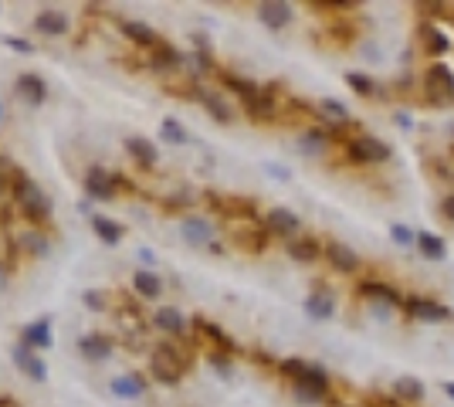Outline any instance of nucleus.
Returning a JSON list of instances; mask_svg holds the SVG:
<instances>
[{
	"label": "nucleus",
	"mask_w": 454,
	"mask_h": 407,
	"mask_svg": "<svg viewBox=\"0 0 454 407\" xmlns=\"http://www.w3.org/2000/svg\"><path fill=\"white\" fill-rule=\"evenodd\" d=\"M79 350L85 360H95V363H106L112 357V350H115V343H112L106 333H85L79 340Z\"/></svg>",
	"instance_id": "a211bd4d"
},
{
	"label": "nucleus",
	"mask_w": 454,
	"mask_h": 407,
	"mask_svg": "<svg viewBox=\"0 0 454 407\" xmlns=\"http://www.w3.org/2000/svg\"><path fill=\"white\" fill-rule=\"evenodd\" d=\"M85 194L92 197V201H112L119 187H115V180H112L109 170H102V167H92V170L85 173Z\"/></svg>",
	"instance_id": "4468645a"
},
{
	"label": "nucleus",
	"mask_w": 454,
	"mask_h": 407,
	"mask_svg": "<svg viewBox=\"0 0 454 407\" xmlns=\"http://www.w3.org/2000/svg\"><path fill=\"white\" fill-rule=\"evenodd\" d=\"M265 170L271 173V177H275V180H288V177H292V173L285 170V167H278V163H265Z\"/></svg>",
	"instance_id": "c03bdc74"
},
{
	"label": "nucleus",
	"mask_w": 454,
	"mask_h": 407,
	"mask_svg": "<svg viewBox=\"0 0 454 407\" xmlns=\"http://www.w3.org/2000/svg\"><path fill=\"white\" fill-rule=\"evenodd\" d=\"M92 231L95 235H98V241H102V245H119V241H123V224H119V221H112V218H106V214H92Z\"/></svg>",
	"instance_id": "7c9ffc66"
},
{
	"label": "nucleus",
	"mask_w": 454,
	"mask_h": 407,
	"mask_svg": "<svg viewBox=\"0 0 454 407\" xmlns=\"http://www.w3.org/2000/svg\"><path fill=\"white\" fill-rule=\"evenodd\" d=\"M390 241L400 245V248H407L410 241H417V238H414V231H410L407 224H390Z\"/></svg>",
	"instance_id": "79ce46f5"
},
{
	"label": "nucleus",
	"mask_w": 454,
	"mask_h": 407,
	"mask_svg": "<svg viewBox=\"0 0 454 407\" xmlns=\"http://www.w3.org/2000/svg\"><path fill=\"white\" fill-rule=\"evenodd\" d=\"M441 214H444V221H451L454 224V194H448V197L441 201Z\"/></svg>",
	"instance_id": "37998d69"
},
{
	"label": "nucleus",
	"mask_w": 454,
	"mask_h": 407,
	"mask_svg": "<svg viewBox=\"0 0 454 407\" xmlns=\"http://www.w3.org/2000/svg\"><path fill=\"white\" fill-rule=\"evenodd\" d=\"M125 150H129V157L136 160L140 167H157L159 153H157V146L146 140V136H129V140H125Z\"/></svg>",
	"instance_id": "c756f323"
},
{
	"label": "nucleus",
	"mask_w": 454,
	"mask_h": 407,
	"mask_svg": "<svg viewBox=\"0 0 454 407\" xmlns=\"http://www.w3.org/2000/svg\"><path fill=\"white\" fill-rule=\"evenodd\" d=\"M11 194V177H0V197H7Z\"/></svg>",
	"instance_id": "09e8293b"
},
{
	"label": "nucleus",
	"mask_w": 454,
	"mask_h": 407,
	"mask_svg": "<svg viewBox=\"0 0 454 407\" xmlns=\"http://www.w3.org/2000/svg\"><path fill=\"white\" fill-rule=\"evenodd\" d=\"M193 326H197V333H204V336H207V340H210L214 346H217V350H224V353H234V350H237L234 340H231V336H227V333H224L220 326H214V323H207V319H197Z\"/></svg>",
	"instance_id": "72a5a7b5"
},
{
	"label": "nucleus",
	"mask_w": 454,
	"mask_h": 407,
	"mask_svg": "<svg viewBox=\"0 0 454 407\" xmlns=\"http://www.w3.org/2000/svg\"><path fill=\"white\" fill-rule=\"evenodd\" d=\"M109 391H112V397H119V401H136V397L146 394V380H142L140 374H119V377H112Z\"/></svg>",
	"instance_id": "5701e85b"
},
{
	"label": "nucleus",
	"mask_w": 454,
	"mask_h": 407,
	"mask_svg": "<svg viewBox=\"0 0 454 407\" xmlns=\"http://www.w3.org/2000/svg\"><path fill=\"white\" fill-rule=\"evenodd\" d=\"M159 136H163V143H170V146H187L190 143V133L183 129V123L173 119V116H166V119L159 123Z\"/></svg>",
	"instance_id": "f704fd0d"
},
{
	"label": "nucleus",
	"mask_w": 454,
	"mask_h": 407,
	"mask_svg": "<svg viewBox=\"0 0 454 407\" xmlns=\"http://www.w3.org/2000/svg\"><path fill=\"white\" fill-rule=\"evenodd\" d=\"M421 89L424 95H427V102L431 106H448V102H454V72L451 65L444 62H434L424 68L421 75Z\"/></svg>",
	"instance_id": "20e7f679"
},
{
	"label": "nucleus",
	"mask_w": 454,
	"mask_h": 407,
	"mask_svg": "<svg viewBox=\"0 0 454 407\" xmlns=\"http://www.w3.org/2000/svg\"><path fill=\"white\" fill-rule=\"evenodd\" d=\"M329 143H332V136L326 133V129H309V133H302V136H298L302 153H322Z\"/></svg>",
	"instance_id": "e433bc0d"
},
{
	"label": "nucleus",
	"mask_w": 454,
	"mask_h": 407,
	"mask_svg": "<svg viewBox=\"0 0 454 407\" xmlns=\"http://www.w3.org/2000/svg\"><path fill=\"white\" fill-rule=\"evenodd\" d=\"M285 251H288V258H292V262L309 265V262H319V258L326 255V245H322L319 238H312V235H298V238H292V241L285 245Z\"/></svg>",
	"instance_id": "f8f14e48"
},
{
	"label": "nucleus",
	"mask_w": 454,
	"mask_h": 407,
	"mask_svg": "<svg viewBox=\"0 0 454 407\" xmlns=\"http://www.w3.org/2000/svg\"><path fill=\"white\" fill-rule=\"evenodd\" d=\"M7 282H11V265H7V262H0V292L7 289Z\"/></svg>",
	"instance_id": "a18cd8bd"
},
{
	"label": "nucleus",
	"mask_w": 454,
	"mask_h": 407,
	"mask_svg": "<svg viewBox=\"0 0 454 407\" xmlns=\"http://www.w3.org/2000/svg\"><path fill=\"white\" fill-rule=\"evenodd\" d=\"M68 28H72V21H68V14H62V11H38L34 14V31L45 34V38H64L68 34Z\"/></svg>",
	"instance_id": "dca6fc26"
},
{
	"label": "nucleus",
	"mask_w": 454,
	"mask_h": 407,
	"mask_svg": "<svg viewBox=\"0 0 454 407\" xmlns=\"http://www.w3.org/2000/svg\"><path fill=\"white\" fill-rule=\"evenodd\" d=\"M14 89H17V95H24V102H31V106H41L47 99V85L38 72H21L14 82Z\"/></svg>",
	"instance_id": "412c9836"
},
{
	"label": "nucleus",
	"mask_w": 454,
	"mask_h": 407,
	"mask_svg": "<svg viewBox=\"0 0 454 407\" xmlns=\"http://www.w3.org/2000/svg\"><path fill=\"white\" fill-rule=\"evenodd\" d=\"M444 394H448V397L454 401V380H448V384H444Z\"/></svg>",
	"instance_id": "8fccbe9b"
},
{
	"label": "nucleus",
	"mask_w": 454,
	"mask_h": 407,
	"mask_svg": "<svg viewBox=\"0 0 454 407\" xmlns=\"http://www.w3.org/2000/svg\"><path fill=\"white\" fill-rule=\"evenodd\" d=\"M21 343L31 346V350H47V346L55 343L51 319H38V323H31V326H24V333H21Z\"/></svg>",
	"instance_id": "a878e982"
},
{
	"label": "nucleus",
	"mask_w": 454,
	"mask_h": 407,
	"mask_svg": "<svg viewBox=\"0 0 454 407\" xmlns=\"http://www.w3.org/2000/svg\"><path fill=\"white\" fill-rule=\"evenodd\" d=\"M180 235H183V241L193 245V248H210V245H214V228H210V221L197 218V214H190V218L180 221Z\"/></svg>",
	"instance_id": "ddd939ff"
},
{
	"label": "nucleus",
	"mask_w": 454,
	"mask_h": 407,
	"mask_svg": "<svg viewBox=\"0 0 454 407\" xmlns=\"http://www.w3.org/2000/svg\"><path fill=\"white\" fill-rule=\"evenodd\" d=\"M275 92H278V85H265L251 102H244V116H248L251 123H271V119H278V95Z\"/></svg>",
	"instance_id": "0eeeda50"
},
{
	"label": "nucleus",
	"mask_w": 454,
	"mask_h": 407,
	"mask_svg": "<svg viewBox=\"0 0 454 407\" xmlns=\"http://www.w3.org/2000/svg\"><path fill=\"white\" fill-rule=\"evenodd\" d=\"M278 370L282 377L292 380V391H295V401L302 404H322L326 397H329V377L322 367H315V363H305V360H282L278 363Z\"/></svg>",
	"instance_id": "f257e3e1"
},
{
	"label": "nucleus",
	"mask_w": 454,
	"mask_h": 407,
	"mask_svg": "<svg viewBox=\"0 0 454 407\" xmlns=\"http://www.w3.org/2000/svg\"><path fill=\"white\" fill-rule=\"evenodd\" d=\"M0 41L11 48V51H17V55H34V45L28 41V38H17V34H4Z\"/></svg>",
	"instance_id": "a19ab883"
},
{
	"label": "nucleus",
	"mask_w": 454,
	"mask_h": 407,
	"mask_svg": "<svg viewBox=\"0 0 454 407\" xmlns=\"http://www.w3.org/2000/svg\"><path fill=\"white\" fill-rule=\"evenodd\" d=\"M326 258H329V265L336 268V272H343V275L360 272V255L353 248H346L343 241H329V245H326Z\"/></svg>",
	"instance_id": "aec40b11"
},
{
	"label": "nucleus",
	"mask_w": 454,
	"mask_h": 407,
	"mask_svg": "<svg viewBox=\"0 0 454 407\" xmlns=\"http://www.w3.org/2000/svg\"><path fill=\"white\" fill-rule=\"evenodd\" d=\"M123 34H125V41H132L136 48H146V51H149V48H157L159 41H163V38L146 24V21H123Z\"/></svg>",
	"instance_id": "393cba45"
},
{
	"label": "nucleus",
	"mask_w": 454,
	"mask_h": 407,
	"mask_svg": "<svg viewBox=\"0 0 454 407\" xmlns=\"http://www.w3.org/2000/svg\"><path fill=\"white\" fill-rule=\"evenodd\" d=\"M421 51L424 55H431V58H441V55L451 51V38L441 31L434 21H424L421 24Z\"/></svg>",
	"instance_id": "2eb2a0df"
},
{
	"label": "nucleus",
	"mask_w": 454,
	"mask_h": 407,
	"mask_svg": "<svg viewBox=\"0 0 454 407\" xmlns=\"http://www.w3.org/2000/svg\"><path fill=\"white\" fill-rule=\"evenodd\" d=\"M11 201L21 203V214L28 221H34V224H45V221L51 218V201H47V194L38 187L24 170L11 173Z\"/></svg>",
	"instance_id": "f03ea898"
},
{
	"label": "nucleus",
	"mask_w": 454,
	"mask_h": 407,
	"mask_svg": "<svg viewBox=\"0 0 454 407\" xmlns=\"http://www.w3.org/2000/svg\"><path fill=\"white\" fill-rule=\"evenodd\" d=\"M404 309H407L414 319H421V323H448V319H451V309L441 306V302H434V299L410 296L407 302H404Z\"/></svg>",
	"instance_id": "9d476101"
},
{
	"label": "nucleus",
	"mask_w": 454,
	"mask_h": 407,
	"mask_svg": "<svg viewBox=\"0 0 454 407\" xmlns=\"http://www.w3.org/2000/svg\"><path fill=\"white\" fill-rule=\"evenodd\" d=\"M417 248H421V255L427 262H444V258H448V245H444L438 235H431V231H421V235H417Z\"/></svg>",
	"instance_id": "473e14b6"
},
{
	"label": "nucleus",
	"mask_w": 454,
	"mask_h": 407,
	"mask_svg": "<svg viewBox=\"0 0 454 407\" xmlns=\"http://www.w3.org/2000/svg\"><path fill=\"white\" fill-rule=\"evenodd\" d=\"M207 360L214 363V370H217L220 377H227V374H231V367H234L231 353H224V350H210V353H207Z\"/></svg>",
	"instance_id": "ea45409f"
},
{
	"label": "nucleus",
	"mask_w": 454,
	"mask_h": 407,
	"mask_svg": "<svg viewBox=\"0 0 454 407\" xmlns=\"http://www.w3.org/2000/svg\"><path fill=\"white\" fill-rule=\"evenodd\" d=\"M346 85H349L356 95H363V99L376 95V82L370 79V75H360V72H349V75H346Z\"/></svg>",
	"instance_id": "4c0bfd02"
},
{
	"label": "nucleus",
	"mask_w": 454,
	"mask_h": 407,
	"mask_svg": "<svg viewBox=\"0 0 454 407\" xmlns=\"http://www.w3.org/2000/svg\"><path fill=\"white\" fill-rule=\"evenodd\" d=\"M0 407H14V401L11 397H0Z\"/></svg>",
	"instance_id": "3c124183"
},
{
	"label": "nucleus",
	"mask_w": 454,
	"mask_h": 407,
	"mask_svg": "<svg viewBox=\"0 0 454 407\" xmlns=\"http://www.w3.org/2000/svg\"><path fill=\"white\" fill-rule=\"evenodd\" d=\"M197 102L204 106L207 112H210V119L214 123H220V126H227V123H234V109L227 106V99L220 92H210V89H200L197 92Z\"/></svg>",
	"instance_id": "6ab92c4d"
},
{
	"label": "nucleus",
	"mask_w": 454,
	"mask_h": 407,
	"mask_svg": "<svg viewBox=\"0 0 454 407\" xmlns=\"http://www.w3.org/2000/svg\"><path fill=\"white\" fill-rule=\"evenodd\" d=\"M258 21L265 24L268 31H282L292 24V4H282V0H261L258 4Z\"/></svg>",
	"instance_id": "9b49d317"
},
{
	"label": "nucleus",
	"mask_w": 454,
	"mask_h": 407,
	"mask_svg": "<svg viewBox=\"0 0 454 407\" xmlns=\"http://www.w3.org/2000/svg\"><path fill=\"white\" fill-rule=\"evenodd\" d=\"M81 302H85V309H92V313H106V309H109V296L98 292V289H85V292H81Z\"/></svg>",
	"instance_id": "58836bf2"
},
{
	"label": "nucleus",
	"mask_w": 454,
	"mask_h": 407,
	"mask_svg": "<svg viewBox=\"0 0 454 407\" xmlns=\"http://www.w3.org/2000/svg\"><path fill=\"white\" fill-rule=\"evenodd\" d=\"M183 51H176L170 41H159L157 48H149V55H146V65H149V72H157V75H176V72H183Z\"/></svg>",
	"instance_id": "423d86ee"
},
{
	"label": "nucleus",
	"mask_w": 454,
	"mask_h": 407,
	"mask_svg": "<svg viewBox=\"0 0 454 407\" xmlns=\"http://www.w3.org/2000/svg\"><path fill=\"white\" fill-rule=\"evenodd\" d=\"M17 248L31 258H47L51 255V241H47L45 231H21L17 235Z\"/></svg>",
	"instance_id": "bb28decb"
},
{
	"label": "nucleus",
	"mask_w": 454,
	"mask_h": 407,
	"mask_svg": "<svg viewBox=\"0 0 454 407\" xmlns=\"http://www.w3.org/2000/svg\"><path fill=\"white\" fill-rule=\"evenodd\" d=\"M190 357H193V353H190V350H180L176 343H159L157 350H153V360H149V374H153V380H159V384L176 387L180 377L187 374Z\"/></svg>",
	"instance_id": "7ed1b4c3"
},
{
	"label": "nucleus",
	"mask_w": 454,
	"mask_h": 407,
	"mask_svg": "<svg viewBox=\"0 0 454 407\" xmlns=\"http://www.w3.org/2000/svg\"><path fill=\"white\" fill-rule=\"evenodd\" d=\"M343 150L353 163H387L390 160V146L376 136H353V140H346Z\"/></svg>",
	"instance_id": "39448f33"
},
{
	"label": "nucleus",
	"mask_w": 454,
	"mask_h": 407,
	"mask_svg": "<svg viewBox=\"0 0 454 407\" xmlns=\"http://www.w3.org/2000/svg\"><path fill=\"white\" fill-rule=\"evenodd\" d=\"M360 296L363 299H370L373 306H380V309H397V306H404L407 299L400 296V289H393V285L387 282H360Z\"/></svg>",
	"instance_id": "1a4fd4ad"
},
{
	"label": "nucleus",
	"mask_w": 454,
	"mask_h": 407,
	"mask_svg": "<svg viewBox=\"0 0 454 407\" xmlns=\"http://www.w3.org/2000/svg\"><path fill=\"white\" fill-rule=\"evenodd\" d=\"M0 119H4V102H0Z\"/></svg>",
	"instance_id": "603ef678"
},
{
	"label": "nucleus",
	"mask_w": 454,
	"mask_h": 407,
	"mask_svg": "<svg viewBox=\"0 0 454 407\" xmlns=\"http://www.w3.org/2000/svg\"><path fill=\"white\" fill-rule=\"evenodd\" d=\"M305 313L312 316V319H332L336 316V299L326 285H315L309 299H305Z\"/></svg>",
	"instance_id": "4be33fe9"
},
{
	"label": "nucleus",
	"mask_w": 454,
	"mask_h": 407,
	"mask_svg": "<svg viewBox=\"0 0 454 407\" xmlns=\"http://www.w3.org/2000/svg\"><path fill=\"white\" fill-rule=\"evenodd\" d=\"M265 231L268 235H275V238H298V231H302V221H298L295 211H288V207H271L265 214Z\"/></svg>",
	"instance_id": "6e6552de"
},
{
	"label": "nucleus",
	"mask_w": 454,
	"mask_h": 407,
	"mask_svg": "<svg viewBox=\"0 0 454 407\" xmlns=\"http://www.w3.org/2000/svg\"><path fill=\"white\" fill-rule=\"evenodd\" d=\"M11 357H14V363L24 370V374L31 377V380H38V384H45L47 380V367H45V360L34 353L31 346H24V343H17L14 350H11Z\"/></svg>",
	"instance_id": "f3484780"
},
{
	"label": "nucleus",
	"mask_w": 454,
	"mask_h": 407,
	"mask_svg": "<svg viewBox=\"0 0 454 407\" xmlns=\"http://www.w3.org/2000/svg\"><path fill=\"white\" fill-rule=\"evenodd\" d=\"M451 133H454V129H451Z\"/></svg>",
	"instance_id": "864d4df0"
},
{
	"label": "nucleus",
	"mask_w": 454,
	"mask_h": 407,
	"mask_svg": "<svg viewBox=\"0 0 454 407\" xmlns=\"http://www.w3.org/2000/svg\"><path fill=\"white\" fill-rule=\"evenodd\" d=\"M397 123H400V129H410V126H414L407 112H397Z\"/></svg>",
	"instance_id": "de8ad7c7"
},
{
	"label": "nucleus",
	"mask_w": 454,
	"mask_h": 407,
	"mask_svg": "<svg viewBox=\"0 0 454 407\" xmlns=\"http://www.w3.org/2000/svg\"><path fill=\"white\" fill-rule=\"evenodd\" d=\"M140 262H142V265H157V255H153V248H140Z\"/></svg>",
	"instance_id": "49530a36"
},
{
	"label": "nucleus",
	"mask_w": 454,
	"mask_h": 407,
	"mask_svg": "<svg viewBox=\"0 0 454 407\" xmlns=\"http://www.w3.org/2000/svg\"><path fill=\"white\" fill-rule=\"evenodd\" d=\"M183 68H187L190 75H210V72H214V58H210V51L193 48L187 58H183Z\"/></svg>",
	"instance_id": "c9c22d12"
},
{
	"label": "nucleus",
	"mask_w": 454,
	"mask_h": 407,
	"mask_svg": "<svg viewBox=\"0 0 454 407\" xmlns=\"http://www.w3.org/2000/svg\"><path fill=\"white\" fill-rule=\"evenodd\" d=\"M424 380H417V377H397L393 380V397L400 401V404H417V401H424Z\"/></svg>",
	"instance_id": "cd10ccee"
},
{
	"label": "nucleus",
	"mask_w": 454,
	"mask_h": 407,
	"mask_svg": "<svg viewBox=\"0 0 454 407\" xmlns=\"http://www.w3.org/2000/svg\"><path fill=\"white\" fill-rule=\"evenodd\" d=\"M217 75H220V85H224V89H231L241 102H251L254 95L261 92V85H258V82L241 79V75H234V72H217Z\"/></svg>",
	"instance_id": "c85d7f7f"
},
{
	"label": "nucleus",
	"mask_w": 454,
	"mask_h": 407,
	"mask_svg": "<svg viewBox=\"0 0 454 407\" xmlns=\"http://www.w3.org/2000/svg\"><path fill=\"white\" fill-rule=\"evenodd\" d=\"M132 289H136V296L140 299H159V292H163V282H159L157 272H146V268H140L136 275H132Z\"/></svg>",
	"instance_id": "2f4dec72"
},
{
	"label": "nucleus",
	"mask_w": 454,
	"mask_h": 407,
	"mask_svg": "<svg viewBox=\"0 0 454 407\" xmlns=\"http://www.w3.org/2000/svg\"><path fill=\"white\" fill-rule=\"evenodd\" d=\"M153 326L159 329V333H166V336H183L187 333V319H183V313L180 309H173V306H163V309H157L153 313Z\"/></svg>",
	"instance_id": "b1692460"
}]
</instances>
